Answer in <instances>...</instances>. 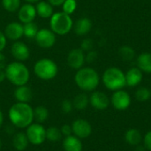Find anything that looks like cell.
<instances>
[{
    "instance_id": "4316f807",
    "label": "cell",
    "mask_w": 151,
    "mask_h": 151,
    "mask_svg": "<svg viewBox=\"0 0 151 151\" xmlns=\"http://www.w3.org/2000/svg\"><path fill=\"white\" fill-rule=\"evenodd\" d=\"M63 135L59 128L56 127H50L48 129H46V140L55 142L60 141Z\"/></svg>"
},
{
    "instance_id": "30bf717a",
    "label": "cell",
    "mask_w": 151,
    "mask_h": 151,
    "mask_svg": "<svg viewBox=\"0 0 151 151\" xmlns=\"http://www.w3.org/2000/svg\"><path fill=\"white\" fill-rule=\"evenodd\" d=\"M72 130L73 135L80 139L88 138L92 133V127L90 123L85 119H76L72 124Z\"/></svg>"
},
{
    "instance_id": "d6a6232c",
    "label": "cell",
    "mask_w": 151,
    "mask_h": 151,
    "mask_svg": "<svg viewBox=\"0 0 151 151\" xmlns=\"http://www.w3.org/2000/svg\"><path fill=\"white\" fill-rule=\"evenodd\" d=\"M93 46H94L93 40L90 38H86L82 41L81 45V49L83 51H89V50H92Z\"/></svg>"
},
{
    "instance_id": "5b68a950",
    "label": "cell",
    "mask_w": 151,
    "mask_h": 151,
    "mask_svg": "<svg viewBox=\"0 0 151 151\" xmlns=\"http://www.w3.org/2000/svg\"><path fill=\"white\" fill-rule=\"evenodd\" d=\"M103 82L108 89L113 91L119 90L127 85L125 73L117 67H110L104 71Z\"/></svg>"
},
{
    "instance_id": "e0dca14e",
    "label": "cell",
    "mask_w": 151,
    "mask_h": 151,
    "mask_svg": "<svg viewBox=\"0 0 151 151\" xmlns=\"http://www.w3.org/2000/svg\"><path fill=\"white\" fill-rule=\"evenodd\" d=\"M14 97L17 102L28 104L33 97V92L31 88L27 85L19 86L14 90Z\"/></svg>"
},
{
    "instance_id": "8fae6325",
    "label": "cell",
    "mask_w": 151,
    "mask_h": 151,
    "mask_svg": "<svg viewBox=\"0 0 151 151\" xmlns=\"http://www.w3.org/2000/svg\"><path fill=\"white\" fill-rule=\"evenodd\" d=\"M11 53L12 56L19 62L27 60L30 56L29 48L26 43L20 41H16L15 42L12 43L11 47Z\"/></svg>"
},
{
    "instance_id": "ab89813d",
    "label": "cell",
    "mask_w": 151,
    "mask_h": 151,
    "mask_svg": "<svg viewBox=\"0 0 151 151\" xmlns=\"http://www.w3.org/2000/svg\"><path fill=\"white\" fill-rule=\"evenodd\" d=\"M5 79H6V75L4 70H0V83L3 82Z\"/></svg>"
},
{
    "instance_id": "9a60e30c",
    "label": "cell",
    "mask_w": 151,
    "mask_h": 151,
    "mask_svg": "<svg viewBox=\"0 0 151 151\" xmlns=\"http://www.w3.org/2000/svg\"><path fill=\"white\" fill-rule=\"evenodd\" d=\"M4 34L7 39L18 41L23 36V25L19 22H11L5 27Z\"/></svg>"
},
{
    "instance_id": "f546056e",
    "label": "cell",
    "mask_w": 151,
    "mask_h": 151,
    "mask_svg": "<svg viewBox=\"0 0 151 151\" xmlns=\"http://www.w3.org/2000/svg\"><path fill=\"white\" fill-rule=\"evenodd\" d=\"M151 96V91L148 88L142 87L138 88L135 92V98L140 102L148 101Z\"/></svg>"
},
{
    "instance_id": "d590c367",
    "label": "cell",
    "mask_w": 151,
    "mask_h": 151,
    "mask_svg": "<svg viewBox=\"0 0 151 151\" xmlns=\"http://www.w3.org/2000/svg\"><path fill=\"white\" fill-rule=\"evenodd\" d=\"M143 142H144V147H145L147 150H149L151 151V131L148 132V133L146 134Z\"/></svg>"
},
{
    "instance_id": "ba28073f",
    "label": "cell",
    "mask_w": 151,
    "mask_h": 151,
    "mask_svg": "<svg viewBox=\"0 0 151 151\" xmlns=\"http://www.w3.org/2000/svg\"><path fill=\"white\" fill-rule=\"evenodd\" d=\"M35 40L37 45L42 49H50L56 43V34L51 29H39Z\"/></svg>"
},
{
    "instance_id": "cb8c5ba5",
    "label": "cell",
    "mask_w": 151,
    "mask_h": 151,
    "mask_svg": "<svg viewBox=\"0 0 151 151\" xmlns=\"http://www.w3.org/2000/svg\"><path fill=\"white\" fill-rule=\"evenodd\" d=\"M88 103H89V98L85 93H81L77 95L73 101V108L79 111L85 110L88 107Z\"/></svg>"
},
{
    "instance_id": "9c48e42d",
    "label": "cell",
    "mask_w": 151,
    "mask_h": 151,
    "mask_svg": "<svg viewBox=\"0 0 151 151\" xmlns=\"http://www.w3.org/2000/svg\"><path fill=\"white\" fill-rule=\"evenodd\" d=\"M112 106L118 111L127 110L131 104V97L129 94L124 90H117L111 96Z\"/></svg>"
},
{
    "instance_id": "ac0fdd59",
    "label": "cell",
    "mask_w": 151,
    "mask_h": 151,
    "mask_svg": "<svg viewBox=\"0 0 151 151\" xmlns=\"http://www.w3.org/2000/svg\"><path fill=\"white\" fill-rule=\"evenodd\" d=\"M63 149L65 151H82V142L75 135H69L64 138Z\"/></svg>"
},
{
    "instance_id": "8992f818",
    "label": "cell",
    "mask_w": 151,
    "mask_h": 151,
    "mask_svg": "<svg viewBox=\"0 0 151 151\" xmlns=\"http://www.w3.org/2000/svg\"><path fill=\"white\" fill-rule=\"evenodd\" d=\"M34 72L39 79L43 81H50L57 76L58 67L52 59L42 58L35 64Z\"/></svg>"
},
{
    "instance_id": "4fadbf2b",
    "label": "cell",
    "mask_w": 151,
    "mask_h": 151,
    "mask_svg": "<svg viewBox=\"0 0 151 151\" xmlns=\"http://www.w3.org/2000/svg\"><path fill=\"white\" fill-rule=\"evenodd\" d=\"M36 10L35 6L33 5V4L27 3L19 7L18 10V19L20 21V23L26 24L29 23L35 20L36 17Z\"/></svg>"
},
{
    "instance_id": "7402d4cb",
    "label": "cell",
    "mask_w": 151,
    "mask_h": 151,
    "mask_svg": "<svg viewBox=\"0 0 151 151\" xmlns=\"http://www.w3.org/2000/svg\"><path fill=\"white\" fill-rule=\"evenodd\" d=\"M138 68L144 73H151V53L144 52L137 58Z\"/></svg>"
},
{
    "instance_id": "603a6c76",
    "label": "cell",
    "mask_w": 151,
    "mask_h": 151,
    "mask_svg": "<svg viewBox=\"0 0 151 151\" xmlns=\"http://www.w3.org/2000/svg\"><path fill=\"white\" fill-rule=\"evenodd\" d=\"M142 134L140 133L139 130L135 129V128H131L129 130L127 131L126 134H125V139L126 142L130 144V145H134V146H137L140 144V142H142Z\"/></svg>"
},
{
    "instance_id": "d4e9b609",
    "label": "cell",
    "mask_w": 151,
    "mask_h": 151,
    "mask_svg": "<svg viewBox=\"0 0 151 151\" xmlns=\"http://www.w3.org/2000/svg\"><path fill=\"white\" fill-rule=\"evenodd\" d=\"M38 30V26L34 21L23 24V35L28 39H35Z\"/></svg>"
},
{
    "instance_id": "b9f144b4",
    "label": "cell",
    "mask_w": 151,
    "mask_h": 151,
    "mask_svg": "<svg viewBox=\"0 0 151 151\" xmlns=\"http://www.w3.org/2000/svg\"><path fill=\"white\" fill-rule=\"evenodd\" d=\"M24 1H26L27 3H29V4H34V3H38L41 0H24Z\"/></svg>"
},
{
    "instance_id": "2e32d148",
    "label": "cell",
    "mask_w": 151,
    "mask_h": 151,
    "mask_svg": "<svg viewBox=\"0 0 151 151\" xmlns=\"http://www.w3.org/2000/svg\"><path fill=\"white\" fill-rule=\"evenodd\" d=\"M126 84L129 87H135L141 83L142 80V72L138 67H133L125 74Z\"/></svg>"
},
{
    "instance_id": "e575fe53",
    "label": "cell",
    "mask_w": 151,
    "mask_h": 151,
    "mask_svg": "<svg viewBox=\"0 0 151 151\" xmlns=\"http://www.w3.org/2000/svg\"><path fill=\"white\" fill-rule=\"evenodd\" d=\"M60 131H61V133H62V135H63V136H65V137L69 136V135H71V134H73L72 126L67 125V124H65V125L62 126V127H61V128H60Z\"/></svg>"
},
{
    "instance_id": "60d3db41",
    "label": "cell",
    "mask_w": 151,
    "mask_h": 151,
    "mask_svg": "<svg viewBox=\"0 0 151 151\" xmlns=\"http://www.w3.org/2000/svg\"><path fill=\"white\" fill-rule=\"evenodd\" d=\"M3 124H4V114H3L2 111L0 110V128L2 127Z\"/></svg>"
},
{
    "instance_id": "7bdbcfd3",
    "label": "cell",
    "mask_w": 151,
    "mask_h": 151,
    "mask_svg": "<svg viewBox=\"0 0 151 151\" xmlns=\"http://www.w3.org/2000/svg\"><path fill=\"white\" fill-rule=\"evenodd\" d=\"M138 147L136 148V150L135 151H144V148L145 147H142V146H139V145H137Z\"/></svg>"
},
{
    "instance_id": "52a82bcc",
    "label": "cell",
    "mask_w": 151,
    "mask_h": 151,
    "mask_svg": "<svg viewBox=\"0 0 151 151\" xmlns=\"http://www.w3.org/2000/svg\"><path fill=\"white\" fill-rule=\"evenodd\" d=\"M25 134L33 145H41L46 141V129L40 123H32L26 128Z\"/></svg>"
},
{
    "instance_id": "277c9868",
    "label": "cell",
    "mask_w": 151,
    "mask_h": 151,
    "mask_svg": "<svg viewBox=\"0 0 151 151\" xmlns=\"http://www.w3.org/2000/svg\"><path fill=\"white\" fill-rule=\"evenodd\" d=\"M50 19V29L56 35H65L68 34L73 27V21L71 15L64 12H55Z\"/></svg>"
},
{
    "instance_id": "8d00e7d4",
    "label": "cell",
    "mask_w": 151,
    "mask_h": 151,
    "mask_svg": "<svg viewBox=\"0 0 151 151\" xmlns=\"http://www.w3.org/2000/svg\"><path fill=\"white\" fill-rule=\"evenodd\" d=\"M7 42V38L5 37L4 34L0 31V52L3 51V50L5 48Z\"/></svg>"
},
{
    "instance_id": "4dcf8cb0",
    "label": "cell",
    "mask_w": 151,
    "mask_h": 151,
    "mask_svg": "<svg viewBox=\"0 0 151 151\" xmlns=\"http://www.w3.org/2000/svg\"><path fill=\"white\" fill-rule=\"evenodd\" d=\"M61 6H62L64 12L71 15L72 13L75 12L77 8V2L76 0H65Z\"/></svg>"
},
{
    "instance_id": "f35d334b",
    "label": "cell",
    "mask_w": 151,
    "mask_h": 151,
    "mask_svg": "<svg viewBox=\"0 0 151 151\" xmlns=\"http://www.w3.org/2000/svg\"><path fill=\"white\" fill-rule=\"evenodd\" d=\"M65 0H48L52 6H61Z\"/></svg>"
},
{
    "instance_id": "7c38bea8",
    "label": "cell",
    "mask_w": 151,
    "mask_h": 151,
    "mask_svg": "<svg viewBox=\"0 0 151 151\" xmlns=\"http://www.w3.org/2000/svg\"><path fill=\"white\" fill-rule=\"evenodd\" d=\"M85 63L84 51L80 49H73L67 56V65L75 70L81 69Z\"/></svg>"
},
{
    "instance_id": "5bb4252c",
    "label": "cell",
    "mask_w": 151,
    "mask_h": 151,
    "mask_svg": "<svg viewBox=\"0 0 151 151\" xmlns=\"http://www.w3.org/2000/svg\"><path fill=\"white\" fill-rule=\"evenodd\" d=\"M89 103L95 109L103 111L108 108L110 104V99L106 94L100 91H96L92 93V95L90 96Z\"/></svg>"
},
{
    "instance_id": "484cf974",
    "label": "cell",
    "mask_w": 151,
    "mask_h": 151,
    "mask_svg": "<svg viewBox=\"0 0 151 151\" xmlns=\"http://www.w3.org/2000/svg\"><path fill=\"white\" fill-rule=\"evenodd\" d=\"M49 117V111L45 106L40 105L34 109V118L37 121V123L44 122Z\"/></svg>"
},
{
    "instance_id": "ffe728a7",
    "label": "cell",
    "mask_w": 151,
    "mask_h": 151,
    "mask_svg": "<svg viewBox=\"0 0 151 151\" xmlns=\"http://www.w3.org/2000/svg\"><path fill=\"white\" fill-rule=\"evenodd\" d=\"M35 10H36V14L43 19H50L54 13L52 5L46 1H39L36 4Z\"/></svg>"
},
{
    "instance_id": "d6986e66",
    "label": "cell",
    "mask_w": 151,
    "mask_h": 151,
    "mask_svg": "<svg viewBox=\"0 0 151 151\" xmlns=\"http://www.w3.org/2000/svg\"><path fill=\"white\" fill-rule=\"evenodd\" d=\"M91 28H92V22L90 19L87 17H83L77 19V21L73 25V29L75 34L80 36L87 35L91 30Z\"/></svg>"
},
{
    "instance_id": "1f68e13d",
    "label": "cell",
    "mask_w": 151,
    "mask_h": 151,
    "mask_svg": "<svg viewBox=\"0 0 151 151\" xmlns=\"http://www.w3.org/2000/svg\"><path fill=\"white\" fill-rule=\"evenodd\" d=\"M73 109V102H71L68 99H65L61 103V110L64 113H70Z\"/></svg>"
},
{
    "instance_id": "f1b7e54d",
    "label": "cell",
    "mask_w": 151,
    "mask_h": 151,
    "mask_svg": "<svg viewBox=\"0 0 151 151\" xmlns=\"http://www.w3.org/2000/svg\"><path fill=\"white\" fill-rule=\"evenodd\" d=\"M4 9L9 12H14L20 7V0H2Z\"/></svg>"
},
{
    "instance_id": "44dd1931",
    "label": "cell",
    "mask_w": 151,
    "mask_h": 151,
    "mask_svg": "<svg viewBox=\"0 0 151 151\" xmlns=\"http://www.w3.org/2000/svg\"><path fill=\"white\" fill-rule=\"evenodd\" d=\"M28 139L25 133L19 132L13 135L12 138V146L18 151L25 150L28 146Z\"/></svg>"
},
{
    "instance_id": "836d02e7",
    "label": "cell",
    "mask_w": 151,
    "mask_h": 151,
    "mask_svg": "<svg viewBox=\"0 0 151 151\" xmlns=\"http://www.w3.org/2000/svg\"><path fill=\"white\" fill-rule=\"evenodd\" d=\"M97 58V52L95 50H89L88 51V54L85 55V61L88 63H92Z\"/></svg>"
},
{
    "instance_id": "ee69618b",
    "label": "cell",
    "mask_w": 151,
    "mask_h": 151,
    "mask_svg": "<svg viewBox=\"0 0 151 151\" xmlns=\"http://www.w3.org/2000/svg\"><path fill=\"white\" fill-rule=\"evenodd\" d=\"M1 148H2V141L0 139V150H1Z\"/></svg>"
},
{
    "instance_id": "74e56055",
    "label": "cell",
    "mask_w": 151,
    "mask_h": 151,
    "mask_svg": "<svg viewBox=\"0 0 151 151\" xmlns=\"http://www.w3.org/2000/svg\"><path fill=\"white\" fill-rule=\"evenodd\" d=\"M6 58H5V56L0 52V70H4L5 67H6Z\"/></svg>"
},
{
    "instance_id": "7a4b0ae2",
    "label": "cell",
    "mask_w": 151,
    "mask_h": 151,
    "mask_svg": "<svg viewBox=\"0 0 151 151\" xmlns=\"http://www.w3.org/2000/svg\"><path fill=\"white\" fill-rule=\"evenodd\" d=\"M4 72L6 79L16 87L27 85L30 79V72L28 68L19 61L8 64Z\"/></svg>"
},
{
    "instance_id": "3957f363",
    "label": "cell",
    "mask_w": 151,
    "mask_h": 151,
    "mask_svg": "<svg viewBox=\"0 0 151 151\" xmlns=\"http://www.w3.org/2000/svg\"><path fill=\"white\" fill-rule=\"evenodd\" d=\"M74 81L81 90L93 91L97 88L100 78L95 69L91 67H81L76 72Z\"/></svg>"
},
{
    "instance_id": "83f0119b",
    "label": "cell",
    "mask_w": 151,
    "mask_h": 151,
    "mask_svg": "<svg viewBox=\"0 0 151 151\" xmlns=\"http://www.w3.org/2000/svg\"><path fill=\"white\" fill-rule=\"evenodd\" d=\"M119 56L122 60L130 61L135 57V51L130 46H122L119 50Z\"/></svg>"
},
{
    "instance_id": "6da1fadb",
    "label": "cell",
    "mask_w": 151,
    "mask_h": 151,
    "mask_svg": "<svg viewBox=\"0 0 151 151\" xmlns=\"http://www.w3.org/2000/svg\"><path fill=\"white\" fill-rule=\"evenodd\" d=\"M11 123L18 128H27L30 126L34 118V109L27 103L17 102L11 106L8 112Z\"/></svg>"
}]
</instances>
